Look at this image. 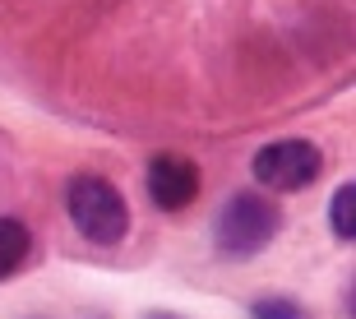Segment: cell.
I'll return each instance as SVG.
<instances>
[{"label": "cell", "mask_w": 356, "mask_h": 319, "mask_svg": "<svg viewBox=\"0 0 356 319\" xmlns=\"http://www.w3.org/2000/svg\"><path fill=\"white\" fill-rule=\"evenodd\" d=\"M70 218L92 245H116L130 231V208L120 199V190L106 176H74L70 181Z\"/></svg>", "instance_id": "obj_1"}, {"label": "cell", "mask_w": 356, "mask_h": 319, "mask_svg": "<svg viewBox=\"0 0 356 319\" xmlns=\"http://www.w3.org/2000/svg\"><path fill=\"white\" fill-rule=\"evenodd\" d=\"M277 222L282 218H277L273 204L264 195L245 190L236 199H227L222 213H218V245L227 254H236V259H250V254H259L277 236Z\"/></svg>", "instance_id": "obj_2"}, {"label": "cell", "mask_w": 356, "mask_h": 319, "mask_svg": "<svg viewBox=\"0 0 356 319\" xmlns=\"http://www.w3.org/2000/svg\"><path fill=\"white\" fill-rule=\"evenodd\" d=\"M319 167H324V158L305 139H277L254 153V181L264 190H301L319 176Z\"/></svg>", "instance_id": "obj_3"}, {"label": "cell", "mask_w": 356, "mask_h": 319, "mask_svg": "<svg viewBox=\"0 0 356 319\" xmlns=\"http://www.w3.org/2000/svg\"><path fill=\"white\" fill-rule=\"evenodd\" d=\"M195 195H199V167L190 158L158 153L148 162V199L162 213H181L185 204H195Z\"/></svg>", "instance_id": "obj_4"}, {"label": "cell", "mask_w": 356, "mask_h": 319, "mask_svg": "<svg viewBox=\"0 0 356 319\" xmlns=\"http://www.w3.org/2000/svg\"><path fill=\"white\" fill-rule=\"evenodd\" d=\"M28 250H33V236L19 218H0V282L14 278L19 268L28 264Z\"/></svg>", "instance_id": "obj_5"}, {"label": "cell", "mask_w": 356, "mask_h": 319, "mask_svg": "<svg viewBox=\"0 0 356 319\" xmlns=\"http://www.w3.org/2000/svg\"><path fill=\"white\" fill-rule=\"evenodd\" d=\"M329 222H333V236L338 240L356 236V186L352 181L338 186V195H333V204H329Z\"/></svg>", "instance_id": "obj_6"}, {"label": "cell", "mask_w": 356, "mask_h": 319, "mask_svg": "<svg viewBox=\"0 0 356 319\" xmlns=\"http://www.w3.org/2000/svg\"><path fill=\"white\" fill-rule=\"evenodd\" d=\"M250 315L254 319H305V310L296 301H287V296H264V301H254Z\"/></svg>", "instance_id": "obj_7"}, {"label": "cell", "mask_w": 356, "mask_h": 319, "mask_svg": "<svg viewBox=\"0 0 356 319\" xmlns=\"http://www.w3.org/2000/svg\"><path fill=\"white\" fill-rule=\"evenodd\" d=\"M148 319H181V315H167V310H158V315H148Z\"/></svg>", "instance_id": "obj_8"}]
</instances>
